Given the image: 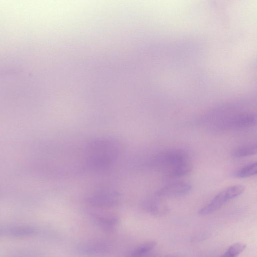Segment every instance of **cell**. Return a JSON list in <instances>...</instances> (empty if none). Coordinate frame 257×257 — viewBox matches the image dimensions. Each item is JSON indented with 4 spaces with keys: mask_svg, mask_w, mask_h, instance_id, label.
Returning <instances> with one entry per match:
<instances>
[{
    "mask_svg": "<svg viewBox=\"0 0 257 257\" xmlns=\"http://www.w3.org/2000/svg\"><path fill=\"white\" fill-rule=\"evenodd\" d=\"M120 195L115 191L100 190L92 194L88 199L89 203L98 208H110L117 205Z\"/></svg>",
    "mask_w": 257,
    "mask_h": 257,
    "instance_id": "obj_5",
    "label": "cell"
},
{
    "mask_svg": "<svg viewBox=\"0 0 257 257\" xmlns=\"http://www.w3.org/2000/svg\"><path fill=\"white\" fill-rule=\"evenodd\" d=\"M256 116L253 112H241L225 118L219 122V127L223 130H239L255 125Z\"/></svg>",
    "mask_w": 257,
    "mask_h": 257,
    "instance_id": "obj_4",
    "label": "cell"
},
{
    "mask_svg": "<svg viewBox=\"0 0 257 257\" xmlns=\"http://www.w3.org/2000/svg\"><path fill=\"white\" fill-rule=\"evenodd\" d=\"M256 151L255 144H248L235 148L232 152L231 155L234 158H243L255 155Z\"/></svg>",
    "mask_w": 257,
    "mask_h": 257,
    "instance_id": "obj_10",
    "label": "cell"
},
{
    "mask_svg": "<svg viewBox=\"0 0 257 257\" xmlns=\"http://www.w3.org/2000/svg\"><path fill=\"white\" fill-rule=\"evenodd\" d=\"M142 206L145 210L154 215L164 214L168 210L167 207L162 203L160 197L156 194L146 199Z\"/></svg>",
    "mask_w": 257,
    "mask_h": 257,
    "instance_id": "obj_8",
    "label": "cell"
},
{
    "mask_svg": "<svg viewBox=\"0 0 257 257\" xmlns=\"http://www.w3.org/2000/svg\"><path fill=\"white\" fill-rule=\"evenodd\" d=\"M117 143L109 139H99L91 142L87 151V162L94 170H105L111 166L118 154Z\"/></svg>",
    "mask_w": 257,
    "mask_h": 257,
    "instance_id": "obj_2",
    "label": "cell"
},
{
    "mask_svg": "<svg viewBox=\"0 0 257 257\" xmlns=\"http://www.w3.org/2000/svg\"><path fill=\"white\" fill-rule=\"evenodd\" d=\"M151 165L170 178L185 176L191 171L192 165L188 154L178 149H169L155 155Z\"/></svg>",
    "mask_w": 257,
    "mask_h": 257,
    "instance_id": "obj_1",
    "label": "cell"
},
{
    "mask_svg": "<svg viewBox=\"0 0 257 257\" xmlns=\"http://www.w3.org/2000/svg\"><path fill=\"white\" fill-rule=\"evenodd\" d=\"M97 221L100 224L107 227H111L116 225L118 222V219L116 216H105L97 218Z\"/></svg>",
    "mask_w": 257,
    "mask_h": 257,
    "instance_id": "obj_13",
    "label": "cell"
},
{
    "mask_svg": "<svg viewBox=\"0 0 257 257\" xmlns=\"http://www.w3.org/2000/svg\"><path fill=\"white\" fill-rule=\"evenodd\" d=\"M191 188V186L188 183L175 182L164 186L155 194L160 197H179L189 193Z\"/></svg>",
    "mask_w": 257,
    "mask_h": 257,
    "instance_id": "obj_6",
    "label": "cell"
},
{
    "mask_svg": "<svg viewBox=\"0 0 257 257\" xmlns=\"http://www.w3.org/2000/svg\"><path fill=\"white\" fill-rule=\"evenodd\" d=\"M245 248V244L236 243L230 246L220 257H236Z\"/></svg>",
    "mask_w": 257,
    "mask_h": 257,
    "instance_id": "obj_12",
    "label": "cell"
},
{
    "mask_svg": "<svg viewBox=\"0 0 257 257\" xmlns=\"http://www.w3.org/2000/svg\"><path fill=\"white\" fill-rule=\"evenodd\" d=\"M257 173L256 163L252 162L234 170L232 176L238 178H245L255 175Z\"/></svg>",
    "mask_w": 257,
    "mask_h": 257,
    "instance_id": "obj_9",
    "label": "cell"
},
{
    "mask_svg": "<svg viewBox=\"0 0 257 257\" xmlns=\"http://www.w3.org/2000/svg\"><path fill=\"white\" fill-rule=\"evenodd\" d=\"M163 257H181V256L177 254H170L165 255Z\"/></svg>",
    "mask_w": 257,
    "mask_h": 257,
    "instance_id": "obj_14",
    "label": "cell"
},
{
    "mask_svg": "<svg viewBox=\"0 0 257 257\" xmlns=\"http://www.w3.org/2000/svg\"><path fill=\"white\" fill-rule=\"evenodd\" d=\"M244 186L235 185L227 187L217 194L213 198L199 211L201 215H206L220 209L231 200L240 196L244 191Z\"/></svg>",
    "mask_w": 257,
    "mask_h": 257,
    "instance_id": "obj_3",
    "label": "cell"
},
{
    "mask_svg": "<svg viewBox=\"0 0 257 257\" xmlns=\"http://www.w3.org/2000/svg\"><path fill=\"white\" fill-rule=\"evenodd\" d=\"M82 254L87 256H97L105 254L108 250L107 245L102 242H90L81 245L79 249Z\"/></svg>",
    "mask_w": 257,
    "mask_h": 257,
    "instance_id": "obj_7",
    "label": "cell"
},
{
    "mask_svg": "<svg viewBox=\"0 0 257 257\" xmlns=\"http://www.w3.org/2000/svg\"><path fill=\"white\" fill-rule=\"evenodd\" d=\"M156 245L155 241H148L139 245L130 253V257H144L150 252Z\"/></svg>",
    "mask_w": 257,
    "mask_h": 257,
    "instance_id": "obj_11",
    "label": "cell"
}]
</instances>
